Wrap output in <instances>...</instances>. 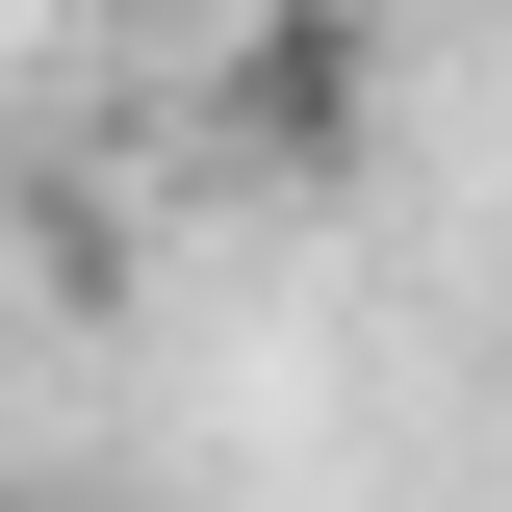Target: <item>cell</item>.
Masks as SVG:
<instances>
[{
    "instance_id": "6da1fadb",
    "label": "cell",
    "mask_w": 512,
    "mask_h": 512,
    "mask_svg": "<svg viewBox=\"0 0 512 512\" xmlns=\"http://www.w3.org/2000/svg\"><path fill=\"white\" fill-rule=\"evenodd\" d=\"M180 154L231 205H333L384 154V0H231L205 77H180Z\"/></svg>"
}]
</instances>
